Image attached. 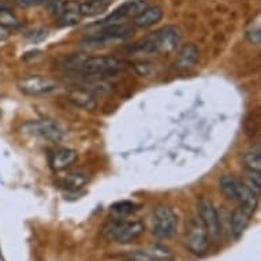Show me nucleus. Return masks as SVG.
<instances>
[{
	"instance_id": "nucleus-28",
	"label": "nucleus",
	"mask_w": 261,
	"mask_h": 261,
	"mask_svg": "<svg viewBox=\"0 0 261 261\" xmlns=\"http://www.w3.org/2000/svg\"><path fill=\"white\" fill-rule=\"evenodd\" d=\"M43 2L44 0H17V3L21 7H33V6H39Z\"/></svg>"
},
{
	"instance_id": "nucleus-15",
	"label": "nucleus",
	"mask_w": 261,
	"mask_h": 261,
	"mask_svg": "<svg viewBox=\"0 0 261 261\" xmlns=\"http://www.w3.org/2000/svg\"><path fill=\"white\" fill-rule=\"evenodd\" d=\"M163 18V11L160 7H146L134 18V25L137 28H150L156 25Z\"/></svg>"
},
{
	"instance_id": "nucleus-27",
	"label": "nucleus",
	"mask_w": 261,
	"mask_h": 261,
	"mask_svg": "<svg viewBox=\"0 0 261 261\" xmlns=\"http://www.w3.org/2000/svg\"><path fill=\"white\" fill-rule=\"evenodd\" d=\"M261 172H254V171H248V178H249V188L252 189L254 193H260L261 189Z\"/></svg>"
},
{
	"instance_id": "nucleus-6",
	"label": "nucleus",
	"mask_w": 261,
	"mask_h": 261,
	"mask_svg": "<svg viewBox=\"0 0 261 261\" xmlns=\"http://www.w3.org/2000/svg\"><path fill=\"white\" fill-rule=\"evenodd\" d=\"M123 69V62H120L112 56H97V58H88L78 69V71L85 74L88 77L94 75H107L115 74Z\"/></svg>"
},
{
	"instance_id": "nucleus-1",
	"label": "nucleus",
	"mask_w": 261,
	"mask_h": 261,
	"mask_svg": "<svg viewBox=\"0 0 261 261\" xmlns=\"http://www.w3.org/2000/svg\"><path fill=\"white\" fill-rule=\"evenodd\" d=\"M182 32L176 26H166L154 32L133 47V54L142 56L167 55L179 45Z\"/></svg>"
},
{
	"instance_id": "nucleus-18",
	"label": "nucleus",
	"mask_w": 261,
	"mask_h": 261,
	"mask_svg": "<svg viewBox=\"0 0 261 261\" xmlns=\"http://www.w3.org/2000/svg\"><path fill=\"white\" fill-rule=\"evenodd\" d=\"M82 19V15L80 13L78 5L75 7L73 6H64L62 13L59 15V26H74Z\"/></svg>"
},
{
	"instance_id": "nucleus-22",
	"label": "nucleus",
	"mask_w": 261,
	"mask_h": 261,
	"mask_svg": "<svg viewBox=\"0 0 261 261\" xmlns=\"http://www.w3.org/2000/svg\"><path fill=\"white\" fill-rule=\"evenodd\" d=\"M88 58L89 56L85 54H73V55L64 56L60 59V67L67 70H78Z\"/></svg>"
},
{
	"instance_id": "nucleus-14",
	"label": "nucleus",
	"mask_w": 261,
	"mask_h": 261,
	"mask_svg": "<svg viewBox=\"0 0 261 261\" xmlns=\"http://www.w3.org/2000/svg\"><path fill=\"white\" fill-rule=\"evenodd\" d=\"M236 201H238L240 208L244 212L252 216L256 212L257 206H258V198H257V193H254L252 189L246 186V185H241L238 194H237Z\"/></svg>"
},
{
	"instance_id": "nucleus-3",
	"label": "nucleus",
	"mask_w": 261,
	"mask_h": 261,
	"mask_svg": "<svg viewBox=\"0 0 261 261\" xmlns=\"http://www.w3.org/2000/svg\"><path fill=\"white\" fill-rule=\"evenodd\" d=\"M21 132L30 137H37L45 141H62L66 136V130L58 122L48 119L30 120L22 126Z\"/></svg>"
},
{
	"instance_id": "nucleus-7",
	"label": "nucleus",
	"mask_w": 261,
	"mask_h": 261,
	"mask_svg": "<svg viewBox=\"0 0 261 261\" xmlns=\"http://www.w3.org/2000/svg\"><path fill=\"white\" fill-rule=\"evenodd\" d=\"M18 88L22 93L29 96H43L55 92L58 89V82L47 75L30 74L18 81Z\"/></svg>"
},
{
	"instance_id": "nucleus-19",
	"label": "nucleus",
	"mask_w": 261,
	"mask_h": 261,
	"mask_svg": "<svg viewBox=\"0 0 261 261\" xmlns=\"http://www.w3.org/2000/svg\"><path fill=\"white\" fill-rule=\"evenodd\" d=\"M89 180V174L84 171H77L71 172L69 175L66 176L63 180H62V186L69 190H78L81 189L82 186H85Z\"/></svg>"
},
{
	"instance_id": "nucleus-9",
	"label": "nucleus",
	"mask_w": 261,
	"mask_h": 261,
	"mask_svg": "<svg viewBox=\"0 0 261 261\" xmlns=\"http://www.w3.org/2000/svg\"><path fill=\"white\" fill-rule=\"evenodd\" d=\"M146 7H148L146 0H128V2L120 6L119 9H116L114 13L110 14L106 19L100 22V28L126 23L127 19L136 18Z\"/></svg>"
},
{
	"instance_id": "nucleus-5",
	"label": "nucleus",
	"mask_w": 261,
	"mask_h": 261,
	"mask_svg": "<svg viewBox=\"0 0 261 261\" xmlns=\"http://www.w3.org/2000/svg\"><path fill=\"white\" fill-rule=\"evenodd\" d=\"M178 215L172 211V208L166 205H160L153 212V224H152V232L158 238L168 240L176 234L178 230Z\"/></svg>"
},
{
	"instance_id": "nucleus-8",
	"label": "nucleus",
	"mask_w": 261,
	"mask_h": 261,
	"mask_svg": "<svg viewBox=\"0 0 261 261\" xmlns=\"http://www.w3.org/2000/svg\"><path fill=\"white\" fill-rule=\"evenodd\" d=\"M132 33H133V28L126 23L106 26V28H101V30L96 35L88 37L86 43L89 47H99V45H106V44L119 41V40H126L132 36Z\"/></svg>"
},
{
	"instance_id": "nucleus-12",
	"label": "nucleus",
	"mask_w": 261,
	"mask_h": 261,
	"mask_svg": "<svg viewBox=\"0 0 261 261\" xmlns=\"http://www.w3.org/2000/svg\"><path fill=\"white\" fill-rule=\"evenodd\" d=\"M67 97L74 106L80 108L88 110V111H93L97 107V100L94 97V94L88 90L86 88H77V89H71L67 93Z\"/></svg>"
},
{
	"instance_id": "nucleus-29",
	"label": "nucleus",
	"mask_w": 261,
	"mask_h": 261,
	"mask_svg": "<svg viewBox=\"0 0 261 261\" xmlns=\"http://www.w3.org/2000/svg\"><path fill=\"white\" fill-rule=\"evenodd\" d=\"M11 35V29L9 28H6V26L0 25V41H3V40H7Z\"/></svg>"
},
{
	"instance_id": "nucleus-10",
	"label": "nucleus",
	"mask_w": 261,
	"mask_h": 261,
	"mask_svg": "<svg viewBox=\"0 0 261 261\" xmlns=\"http://www.w3.org/2000/svg\"><path fill=\"white\" fill-rule=\"evenodd\" d=\"M198 216L202 220V223L205 224L210 236L218 238L222 234V223H220L218 211L210 200L201 198L198 201Z\"/></svg>"
},
{
	"instance_id": "nucleus-25",
	"label": "nucleus",
	"mask_w": 261,
	"mask_h": 261,
	"mask_svg": "<svg viewBox=\"0 0 261 261\" xmlns=\"http://www.w3.org/2000/svg\"><path fill=\"white\" fill-rule=\"evenodd\" d=\"M146 252L149 253L150 257L153 258L154 261H167L170 258H172V253L168 250L167 248H164V246H160V245H153L149 250H146Z\"/></svg>"
},
{
	"instance_id": "nucleus-11",
	"label": "nucleus",
	"mask_w": 261,
	"mask_h": 261,
	"mask_svg": "<svg viewBox=\"0 0 261 261\" xmlns=\"http://www.w3.org/2000/svg\"><path fill=\"white\" fill-rule=\"evenodd\" d=\"M78 158V153L70 148H58L49 152L48 162L54 171H63L69 168Z\"/></svg>"
},
{
	"instance_id": "nucleus-30",
	"label": "nucleus",
	"mask_w": 261,
	"mask_h": 261,
	"mask_svg": "<svg viewBox=\"0 0 261 261\" xmlns=\"http://www.w3.org/2000/svg\"><path fill=\"white\" fill-rule=\"evenodd\" d=\"M0 116H2V112H0Z\"/></svg>"
},
{
	"instance_id": "nucleus-21",
	"label": "nucleus",
	"mask_w": 261,
	"mask_h": 261,
	"mask_svg": "<svg viewBox=\"0 0 261 261\" xmlns=\"http://www.w3.org/2000/svg\"><path fill=\"white\" fill-rule=\"evenodd\" d=\"M242 162H244V167L248 171L261 172V154L258 150L246 152L242 158Z\"/></svg>"
},
{
	"instance_id": "nucleus-24",
	"label": "nucleus",
	"mask_w": 261,
	"mask_h": 261,
	"mask_svg": "<svg viewBox=\"0 0 261 261\" xmlns=\"http://www.w3.org/2000/svg\"><path fill=\"white\" fill-rule=\"evenodd\" d=\"M0 25L6 26L9 29H15V28L21 26V22L11 10L0 7Z\"/></svg>"
},
{
	"instance_id": "nucleus-26",
	"label": "nucleus",
	"mask_w": 261,
	"mask_h": 261,
	"mask_svg": "<svg viewBox=\"0 0 261 261\" xmlns=\"http://www.w3.org/2000/svg\"><path fill=\"white\" fill-rule=\"evenodd\" d=\"M246 39H248L253 45H260L261 29H260V23H258V22H256L254 25H250V28L246 30Z\"/></svg>"
},
{
	"instance_id": "nucleus-2",
	"label": "nucleus",
	"mask_w": 261,
	"mask_h": 261,
	"mask_svg": "<svg viewBox=\"0 0 261 261\" xmlns=\"http://www.w3.org/2000/svg\"><path fill=\"white\" fill-rule=\"evenodd\" d=\"M145 226L140 220L115 219L103 228V236L118 244H130L144 234Z\"/></svg>"
},
{
	"instance_id": "nucleus-17",
	"label": "nucleus",
	"mask_w": 261,
	"mask_h": 261,
	"mask_svg": "<svg viewBox=\"0 0 261 261\" xmlns=\"http://www.w3.org/2000/svg\"><path fill=\"white\" fill-rule=\"evenodd\" d=\"M111 3V0H85L78 5L82 17H92L96 14L103 13Z\"/></svg>"
},
{
	"instance_id": "nucleus-13",
	"label": "nucleus",
	"mask_w": 261,
	"mask_h": 261,
	"mask_svg": "<svg viewBox=\"0 0 261 261\" xmlns=\"http://www.w3.org/2000/svg\"><path fill=\"white\" fill-rule=\"evenodd\" d=\"M200 59V51L194 44H186L180 48L178 52L175 60V69L178 70H188L192 69L193 66H196Z\"/></svg>"
},
{
	"instance_id": "nucleus-20",
	"label": "nucleus",
	"mask_w": 261,
	"mask_h": 261,
	"mask_svg": "<svg viewBox=\"0 0 261 261\" xmlns=\"http://www.w3.org/2000/svg\"><path fill=\"white\" fill-rule=\"evenodd\" d=\"M241 185L242 184L240 180L232 175H223L220 178V189H222L223 194L230 200H236Z\"/></svg>"
},
{
	"instance_id": "nucleus-4",
	"label": "nucleus",
	"mask_w": 261,
	"mask_h": 261,
	"mask_svg": "<svg viewBox=\"0 0 261 261\" xmlns=\"http://www.w3.org/2000/svg\"><path fill=\"white\" fill-rule=\"evenodd\" d=\"M185 244L190 252L197 256H202L210 248L211 236L200 216L193 218L189 222L186 234H185Z\"/></svg>"
},
{
	"instance_id": "nucleus-16",
	"label": "nucleus",
	"mask_w": 261,
	"mask_h": 261,
	"mask_svg": "<svg viewBox=\"0 0 261 261\" xmlns=\"http://www.w3.org/2000/svg\"><path fill=\"white\" fill-rule=\"evenodd\" d=\"M250 222V216L246 212L238 208L232 212L231 215V232L236 240H240L242 234L246 230V227L249 226Z\"/></svg>"
},
{
	"instance_id": "nucleus-23",
	"label": "nucleus",
	"mask_w": 261,
	"mask_h": 261,
	"mask_svg": "<svg viewBox=\"0 0 261 261\" xmlns=\"http://www.w3.org/2000/svg\"><path fill=\"white\" fill-rule=\"evenodd\" d=\"M136 210H137V204L133 201H127V200L116 202V204H114V205L111 206V212L115 215L118 219L126 218V216H128L130 214H133Z\"/></svg>"
}]
</instances>
